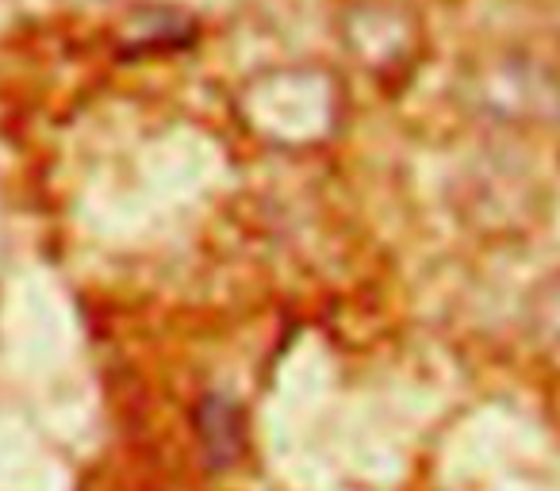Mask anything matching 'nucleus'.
Listing matches in <instances>:
<instances>
[{"mask_svg":"<svg viewBox=\"0 0 560 491\" xmlns=\"http://www.w3.org/2000/svg\"><path fill=\"white\" fill-rule=\"evenodd\" d=\"M196 426H200V437H203V449H208V460L211 465H231L242 449V422H238V411L234 404L226 399L211 396L203 399L200 414H196Z\"/></svg>","mask_w":560,"mask_h":491,"instance_id":"obj_1","label":"nucleus"}]
</instances>
